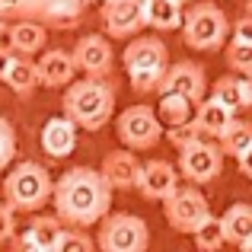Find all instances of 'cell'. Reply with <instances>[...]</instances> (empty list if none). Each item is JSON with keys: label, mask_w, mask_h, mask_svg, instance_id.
Here are the masks:
<instances>
[{"label": "cell", "mask_w": 252, "mask_h": 252, "mask_svg": "<svg viewBox=\"0 0 252 252\" xmlns=\"http://www.w3.org/2000/svg\"><path fill=\"white\" fill-rule=\"evenodd\" d=\"M51 201L58 208V217L70 227H93L109 214L112 204V185L102 176V169H90V166H77L70 172H64L58 179Z\"/></svg>", "instance_id": "cell-1"}, {"label": "cell", "mask_w": 252, "mask_h": 252, "mask_svg": "<svg viewBox=\"0 0 252 252\" xmlns=\"http://www.w3.org/2000/svg\"><path fill=\"white\" fill-rule=\"evenodd\" d=\"M61 105H64V115L77 128L99 131L102 125H109L112 112H115V90L109 83H102L99 77H86V80L67 83Z\"/></svg>", "instance_id": "cell-2"}, {"label": "cell", "mask_w": 252, "mask_h": 252, "mask_svg": "<svg viewBox=\"0 0 252 252\" xmlns=\"http://www.w3.org/2000/svg\"><path fill=\"white\" fill-rule=\"evenodd\" d=\"M122 61H125V70H128V80L134 86V93H154L160 90V80L169 67V51L157 35H144V38H134L125 48Z\"/></svg>", "instance_id": "cell-3"}, {"label": "cell", "mask_w": 252, "mask_h": 252, "mask_svg": "<svg viewBox=\"0 0 252 252\" xmlns=\"http://www.w3.org/2000/svg\"><path fill=\"white\" fill-rule=\"evenodd\" d=\"M51 191H55V182H51V172L42 166V163H19L16 169L6 176L3 182V198L13 211H38L48 204Z\"/></svg>", "instance_id": "cell-4"}, {"label": "cell", "mask_w": 252, "mask_h": 252, "mask_svg": "<svg viewBox=\"0 0 252 252\" xmlns=\"http://www.w3.org/2000/svg\"><path fill=\"white\" fill-rule=\"evenodd\" d=\"M93 0H0V16L38 19L55 29H74Z\"/></svg>", "instance_id": "cell-5"}, {"label": "cell", "mask_w": 252, "mask_h": 252, "mask_svg": "<svg viewBox=\"0 0 252 252\" xmlns=\"http://www.w3.org/2000/svg\"><path fill=\"white\" fill-rule=\"evenodd\" d=\"M182 38L195 51H217L230 38V19L217 3H198L182 19Z\"/></svg>", "instance_id": "cell-6"}, {"label": "cell", "mask_w": 252, "mask_h": 252, "mask_svg": "<svg viewBox=\"0 0 252 252\" xmlns=\"http://www.w3.org/2000/svg\"><path fill=\"white\" fill-rule=\"evenodd\" d=\"M96 243L105 252H144L150 246V230L134 214H105Z\"/></svg>", "instance_id": "cell-7"}, {"label": "cell", "mask_w": 252, "mask_h": 252, "mask_svg": "<svg viewBox=\"0 0 252 252\" xmlns=\"http://www.w3.org/2000/svg\"><path fill=\"white\" fill-rule=\"evenodd\" d=\"M115 131H118V141L131 150H150L157 141L163 137V122L150 105H128V109L118 115L115 122Z\"/></svg>", "instance_id": "cell-8"}, {"label": "cell", "mask_w": 252, "mask_h": 252, "mask_svg": "<svg viewBox=\"0 0 252 252\" xmlns=\"http://www.w3.org/2000/svg\"><path fill=\"white\" fill-rule=\"evenodd\" d=\"M220 166H223V150L220 144L208 141V137H198L195 144L179 150V172L195 185L214 182L220 176Z\"/></svg>", "instance_id": "cell-9"}, {"label": "cell", "mask_w": 252, "mask_h": 252, "mask_svg": "<svg viewBox=\"0 0 252 252\" xmlns=\"http://www.w3.org/2000/svg\"><path fill=\"white\" fill-rule=\"evenodd\" d=\"M163 214H166L172 230L195 233L204 217H211V208H208V198L198 189H176L169 198H163Z\"/></svg>", "instance_id": "cell-10"}, {"label": "cell", "mask_w": 252, "mask_h": 252, "mask_svg": "<svg viewBox=\"0 0 252 252\" xmlns=\"http://www.w3.org/2000/svg\"><path fill=\"white\" fill-rule=\"evenodd\" d=\"M99 19L109 38H131L147 26V0H102Z\"/></svg>", "instance_id": "cell-11"}, {"label": "cell", "mask_w": 252, "mask_h": 252, "mask_svg": "<svg viewBox=\"0 0 252 252\" xmlns=\"http://www.w3.org/2000/svg\"><path fill=\"white\" fill-rule=\"evenodd\" d=\"M160 93H179V96L191 99H204L208 93V77H204V67L195 61H179V64H169L166 74L160 80Z\"/></svg>", "instance_id": "cell-12"}, {"label": "cell", "mask_w": 252, "mask_h": 252, "mask_svg": "<svg viewBox=\"0 0 252 252\" xmlns=\"http://www.w3.org/2000/svg\"><path fill=\"white\" fill-rule=\"evenodd\" d=\"M179 189V169L166 160H147L137 176V191L147 201H163Z\"/></svg>", "instance_id": "cell-13"}, {"label": "cell", "mask_w": 252, "mask_h": 252, "mask_svg": "<svg viewBox=\"0 0 252 252\" xmlns=\"http://www.w3.org/2000/svg\"><path fill=\"white\" fill-rule=\"evenodd\" d=\"M74 61H77V70L90 77H105L115 64V55H112V45L105 35H83L80 42L74 45Z\"/></svg>", "instance_id": "cell-14"}, {"label": "cell", "mask_w": 252, "mask_h": 252, "mask_svg": "<svg viewBox=\"0 0 252 252\" xmlns=\"http://www.w3.org/2000/svg\"><path fill=\"white\" fill-rule=\"evenodd\" d=\"M38 141H42V150L51 160H64V157H70L74 147H77V125L70 122L67 115H55V118L45 122Z\"/></svg>", "instance_id": "cell-15"}, {"label": "cell", "mask_w": 252, "mask_h": 252, "mask_svg": "<svg viewBox=\"0 0 252 252\" xmlns=\"http://www.w3.org/2000/svg\"><path fill=\"white\" fill-rule=\"evenodd\" d=\"M141 166H144V163L131 154V147L128 150H112V154H105V160H102V176L109 179L112 189L128 191V189H137Z\"/></svg>", "instance_id": "cell-16"}, {"label": "cell", "mask_w": 252, "mask_h": 252, "mask_svg": "<svg viewBox=\"0 0 252 252\" xmlns=\"http://www.w3.org/2000/svg\"><path fill=\"white\" fill-rule=\"evenodd\" d=\"M77 74V61H74V51H61V48H51L38 58V77H42V86H67L74 83Z\"/></svg>", "instance_id": "cell-17"}, {"label": "cell", "mask_w": 252, "mask_h": 252, "mask_svg": "<svg viewBox=\"0 0 252 252\" xmlns=\"http://www.w3.org/2000/svg\"><path fill=\"white\" fill-rule=\"evenodd\" d=\"M64 236L61 217H35L26 227V233L19 236L23 249H35V252H58V243Z\"/></svg>", "instance_id": "cell-18"}, {"label": "cell", "mask_w": 252, "mask_h": 252, "mask_svg": "<svg viewBox=\"0 0 252 252\" xmlns=\"http://www.w3.org/2000/svg\"><path fill=\"white\" fill-rule=\"evenodd\" d=\"M48 42V26H42L38 19H16L10 26V48L16 55H35Z\"/></svg>", "instance_id": "cell-19"}, {"label": "cell", "mask_w": 252, "mask_h": 252, "mask_svg": "<svg viewBox=\"0 0 252 252\" xmlns=\"http://www.w3.org/2000/svg\"><path fill=\"white\" fill-rule=\"evenodd\" d=\"M233 118H236V112H233V109H227L223 102H217L214 96L204 99V102L198 105V112H195V125L201 128V134H204V137H220V134H223V128H227Z\"/></svg>", "instance_id": "cell-20"}, {"label": "cell", "mask_w": 252, "mask_h": 252, "mask_svg": "<svg viewBox=\"0 0 252 252\" xmlns=\"http://www.w3.org/2000/svg\"><path fill=\"white\" fill-rule=\"evenodd\" d=\"M6 86H10L13 93H19V96H29V93H35V86H42V77H38V64H32L26 55H16L10 64V70H6Z\"/></svg>", "instance_id": "cell-21"}, {"label": "cell", "mask_w": 252, "mask_h": 252, "mask_svg": "<svg viewBox=\"0 0 252 252\" xmlns=\"http://www.w3.org/2000/svg\"><path fill=\"white\" fill-rule=\"evenodd\" d=\"M182 3L179 0H147V26H154L157 32H172L182 29Z\"/></svg>", "instance_id": "cell-22"}, {"label": "cell", "mask_w": 252, "mask_h": 252, "mask_svg": "<svg viewBox=\"0 0 252 252\" xmlns=\"http://www.w3.org/2000/svg\"><path fill=\"white\" fill-rule=\"evenodd\" d=\"M220 220H223L227 243H236V246H243V243L252 236V208H249V204H230L227 214H223Z\"/></svg>", "instance_id": "cell-23"}, {"label": "cell", "mask_w": 252, "mask_h": 252, "mask_svg": "<svg viewBox=\"0 0 252 252\" xmlns=\"http://www.w3.org/2000/svg\"><path fill=\"white\" fill-rule=\"evenodd\" d=\"M217 141H220L223 157H240L243 150L252 144V125H249V122H240V118H233V122L223 128V134L217 137Z\"/></svg>", "instance_id": "cell-24"}, {"label": "cell", "mask_w": 252, "mask_h": 252, "mask_svg": "<svg viewBox=\"0 0 252 252\" xmlns=\"http://www.w3.org/2000/svg\"><path fill=\"white\" fill-rule=\"evenodd\" d=\"M163 125H182V122H191V99L179 96V93H160V109H157Z\"/></svg>", "instance_id": "cell-25"}, {"label": "cell", "mask_w": 252, "mask_h": 252, "mask_svg": "<svg viewBox=\"0 0 252 252\" xmlns=\"http://www.w3.org/2000/svg\"><path fill=\"white\" fill-rule=\"evenodd\" d=\"M214 99L223 102L227 109L240 112V109H246V86H243L240 77H220L214 83Z\"/></svg>", "instance_id": "cell-26"}, {"label": "cell", "mask_w": 252, "mask_h": 252, "mask_svg": "<svg viewBox=\"0 0 252 252\" xmlns=\"http://www.w3.org/2000/svg\"><path fill=\"white\" fill-rule=\"evenodd\" d=\"M191 236H195V246H198V249H204V252H214V249H220L223 243H227V233H223V220H220V217H214V214L204 217L201 227H198Z\"/></svg>", "instance_id": "cell-27"}, {"label": "cell", "mask_w": 252, "mask_h": 252, "mask_svg": "<svg viewBox=\"0 0 252 252\" xmlns=\"http://www.w3.org/2000/svg\"><path fill=\"white\" fill-rule=\"evenodd\" d=\"M223 48H227L223 55H227L230 70H236V74H252V45L249 42H236V38H230Z\"/></svg>", "instance_id": "cell-28"}, {"label": "cell", "mask_w": 252, "mask_h": 252, "mask_svg": "<svg viewBox=\"0 0 252 252\" xmlns=\"http://www.w3.org/2000/svg\"><path fill=\"white\" fill-rule=\"evenodd\" d=\"M13 157H16V131L6 118H0V172L13 163Z\"/></svg>", "instance_id": "cell-29"}, {"label": "cell", "mask_w": 252, "mask_h": 252, "mask_svg": "<svg viewBox=\"0 0 252 252\" xmlns=\"http://www.w3.org/2000/svg\"><path fill=\"white\" fill-rule=\"evenodd\" d=\"M166 137H169V144H176V150H182V147H189V144H195L198 137H204V134H201V128L195 125V118H191V122L172 125Z\"/></svg>", "instance_id": "cell-30"}, {"label": "cell", "mask_w": 252, "mask_h": 252, "mask_svg": "<svg viewBox=\"0 0 252 252\" xmlns=\"http://www.w3.org/2000/svg\"><path fill=\"white\" fill-rule=\"evenodd\" d=\"M93 246H96V243L86 233H80V230H64L61 243H58V252H90Z\"/></svg>", "instance_id": "cell-31"}, {"label": "cell", "mask_w": 252, "mask_h": 252, "mask_svg": "<svg viewBox=\"0 0 252 252\" xmlns=\"http://www.w3.org/2000/svg\"><path fill=\"white\" fill-rule=\"evenodd\" d=\"M16 233V220H13V208L10 204H0V243L13 240Z\"/></svg>", "instance_id": "cell-32"}, {"label": "cell", "mask_w": 252, "mask_h": 252, "mask_svg": "<svg viewBox=\"0 0 252 252\" xmlns=\"http://www.w3.org/2000/svg\"><path fill=\"white\" fill-rule=\"evenodd\" d=\"M230 38H236V42H249L252 45V16H240L233 26H230Z\"/></svg>", "instance_id": "cell-33"}, {"label": "cell", "mask_w": 252, "mask_h": 252, "mask_svg": "<svg viewBox=\"0 0 252 252\" xmlns=\"http://www.w3.org/2000/svg\"><path fill=\"white\" fill-rule=\"evenodd\" d=\"M13 58H16V51H13V48H3V45H0V80H6V70H10Z\"/></svg>", "instance_id": "cell-34"}, {"label": "cell", "mask_w": 252, "mask_h": 252, "mask_svg": "<svg viewBox=\"0 0 252 252\" xmlns=\"http://www.w3.org/2000/svg\"><path fill=\"white\" fill-rule=\"evenodd\" d=\"M236 163H240V172H243V176H249V179H252V144H249L246 150H243L240 157H236Z\"/></svg>", "instance_id": "cell-35"}, {"label": "cell", "mask_w": 252, "mask_h": 252, "mask_svg": "<svg viewBox=\"0 0 252 252\" xmlns=\"http://www.w3.org/2000/svg\"><path fill=\"white\" fill-rule=\"evenodd\" d=\"M243 86H246V109H252V74L243 80Z\"/></svg>", "instance_id": "cell-36"}, {"label": "cell", "mask_w": 252, "mask_h": 252, "mask_svg": "<svg viewBox=\"0 0 252 252\" xmlns=\"http://www.w3.org/2000/svg\"><path fill=\"white\" fill-rule=\"evenodd\" d=\"M240 249H243V252H252V236H249V240H246V243H243V246H240Z\"/></svg>", "instance_id": "cell-37"}, {"label": "cell", "mask_w": 252, "mask_h": 252, "mask_svg": "<svg viewBox=\"0 0 252 252\" xmlns=\"http://www.w3.org/2000/svg\"><path fill=\"white\" fill-rule=\"evenodd\" d=\"M3 29H6V26H3V16H0V35H3Z\"/></svg>", "instance_id": "cell-38"}, {"label": "cell", "mask_w": 252, "mask_h": 252, "mask_svg": "<svg viewBox=\"0 0 252 252\" xmlns=\"http://www.w3.org/2000/svg\"><path fill=\"white\" fill-rule=\"evenodd\" d=\"M179 3H189V0H179Z\"/></svg>", "instance_id": "cell-39"}]
</instances>
